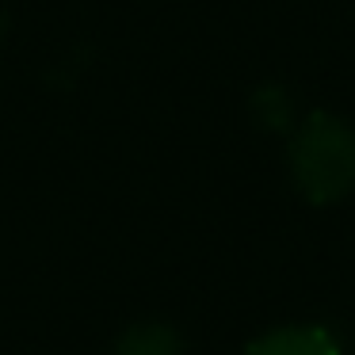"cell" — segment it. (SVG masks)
Masks as SVG:
<instances>
[{"instance_id": "6da1fadb", "label": "cell", "mask_w": 355, "mask_h": 355, "mask_svg": "<svg viewBox=\"0 0 355 355\" xmlns=\"http://www.w3.org/2000/svg\"><path fill=\"white\" fill-rule=\"evenodd\" d=\"M286 172L309 207H336L355 191V126L332 111H309L286 141Z\"/></svg>"}, {"instance_id": "7a4b0ae2", "label": "cell", "mask_w": 355, "mask_h": 355, "mask_svg": "<svg viewBox=\"0 0 355 355\" xmlns=\"http://www.w3.org/2000/svg\"><path fill=\"white\" fill-rule=\"evenodd\" d=\"M241 355H344V344L329 324L291 321L252 336Z\"/></svg>"}, {"instance_id": "3957f363", "label": "cell", "mask_w": 355, "mask_h": 355, "mask_svg": "<svg viewBox=\"0 0 355 355\" xmlns=\"http://www.w3.org/2000/svg\"><path fill=\"white\" fill-rule=\"evenodd\" d=\"M184 352H187L184 332L172 321H161V317L130 321L115 336V355H184Z\"/></svg>"}, {"instance_id": "277c9868", "label": "cell", "mask_w": 355, "mask_h": 355, "mask_svg": "<svg viewBox=\"0 0 355 355\" xmlns=\"http://www.w3.org/2000/svg\"><path fill=\"white\" fill-rule=\"evenodd\" d=\"M252 119L260 130H271V134H291L298 126L294 123V100L279 85H263L252 96Z\"/></svg>"}]
</instances>
